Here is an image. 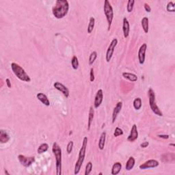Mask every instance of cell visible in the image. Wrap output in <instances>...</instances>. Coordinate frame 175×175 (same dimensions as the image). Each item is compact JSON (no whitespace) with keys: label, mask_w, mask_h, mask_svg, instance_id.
Masks as SVG:
<instances>
[{"label":"cell","mask_w":175,"mask_h":175,"mask_svg":"<svg viewBox=\"0 0 175 175\" xmlns=\"http://www.w3.org/2000/svg\"><path fill=\"white\" fill-rule=\"evenodd\" d=\"M148 95H149V105L151 107V110L153 111L155 114L159 116H163V114L159 109V108L156 104V100H155V92L153 91L152 88H150L148 91Z\"/></svg>","instance_id":"obj_5"},{"label":"cell","mask_w":175,"mask_h":175,"mask_svg":"<svg viewBox=\"0 0 175 175\" xmlns=\"http://www.w3.org/2000/svg\"><path fill=\"white\" fill-rule=\"evenodd\" d=\"M95 79V73H94V69L93 68L91 69V73H90V81L91 82H93Z\"/></svg>","instance_id":"obj_34"},{"label":"cell","mask_w":175,"mask_h":175,"mask_svg":"<svg viewBox=\"0 0 175 175\" xmlns=\"http://www.w3.org/2000/svg\"><path fill=\"white\" fill-rule=\"evenodd\" d=\"M117 44H118V40L116 39H114L112 41H111L110 44H109V47H108L107 52H106V61L107 62H109L111 60V57L113 56V53L114 52L115 47H116Z\"/></svg>","instance_id":"obj_7"},{"label":"cell","mask_w":175,"mask_h":175,"mask_svg":"<svg viewBox=\"0 0 175 175\" xmlns=\"http://www.w3.org/2000/svg\"><path fill=\"white\" fill-rule=\"evenodd\" d=\"M147 49V45L146 43L142 44L140 46L138 51V60L139 63L142 65L145 62V54Z\"/></svg>","instance_id":"obj_9"},{"label":"cell","mask_w":175,"mask_h":175,"mask_svg":"<svg viewBox=\"0 0 175 175\" xmlns=\"http://www.w3.org/2000/svg\"><path fill=\"white\" fill-rule=\"evenodd\" d=\"M52 151H53L55 158L56 174L57 175H61L62 174V149L57 142L53 143Z\"/></svg>","instance_id":"obj_3"},{"label":"cell","mask_w":175,"mask_h":175,"mask_svg":"<svg viewBox=\"0 0 175 175\" xmlns=\"http://www.w3.org/2000/svg\"><path fill=\"white\" fill-rule=\"evenodd\" d=\"M97 57V53L96 51H93L91 53V55H90L89 57V60H88V63H89L90 65H92L93 64L94 62H95V61L96 60Z\"/></svg>","instance_id":"obj_28"},{"label":"cell","mask_w":175,"mask_h":175,"mask_svg":"<svg viewBox=\"0 0 175 175\" xmlns=\"http://www.w3.org/2000/svg\"><path fill=\"white\" fill-rule=\"evenodd\" d=\"M149 145V142H142V143L140 144V147H141V148H147Z\"/></svg>","instance_id":"obj_36"},{"label":"cell","mask_w":175,"mask_h":175,"mask_svg":"<svg viewBox=\"0 0 175 175\" xmlns=\"http://www.w3.org/2000/svg\"><path fill=\"white\" fill-rule=\"evenodd\" d=\"M103 100V93L101 89H99L97 92L96 95H95V102H94V106L95 108H98L101 104L102 103Z\"/></svg>","instance_id":"obj_12"},{"label":"cell","mask_w":175,"mask_h":175,"mask_svg":"<svg viewBox=\"0 0 175 175\" xmlns=\"http://www.w3.org/2000/svg\"><path fill=\"white\" fill-rule=\"evenodd\" d=\"M105 139H106V132L103 131L101 135L99 141V149L102 151L104 149L105 144Z\"/></svg>","instance_id":"obj_20"},{"label":"cell","mask_w":175,"mask_h":175,"mask_svg":"<svg viewBox=\"0 0 175 175\" xmlns=\"http://www.w3.org/2000/svg\"><path fill=\"white\" fill-rule=\"evenodd\" d=\"M122 31H123L124 37L125 39L129 36V32H130V26L129 23L128 21L127 18H124L123 19V25H122Z\"/></svg>","instance_id":"obj_14"},{"label":"cell","mask_w":175,"mask_h":175,"mask_svg":"<svg viewBox=\"0 0 175 175\" xmlns=\"http://www.w3.org/2000/svg\"><path fill=\"white\" fill-rule=\"evenodd\" d=\"M6 82L7 84V86H8V88H11V82H10V80L9 79H6Z\"/></svg>","instance_id":"obj_38"},{"label":"cell","mask_w":175,"mask_h":175,"mask_svg":"<svg viewBox=\"0 0 175 175\" xmlns=\"http://www.w3.org/2000/svg\"><path fill=\"white\" fill-rule=\"evenodd\" d=\"M18 159L21 164L24 167H29L35 161L34 157H26L22 155H19L18 156Z\"/></svg>","instance_id":"obj_8"},{"label":"cell","mask_w":175,"mask_h":175,"mask_svg":"<svg viewBox=\"0 0 175 175\" xmlns=\"http://www.w3.org/2000/svg\"><path fill=\"white\" fill-rule=\"evenodd\" d=\"M158 137L162 139H168L170 136L168 135H158Z\"/></svg>","instance_id":"obj_37"},{"label":"cell","mask_w":175,"mask_h":175,"mask_svg":"<svg viewBox=\"0 0 175 175\" xmlns=\"http://www.w3.org/2000/svg\"><path fill=\"white\" fill-rule=\"evenodd\" d=\"M71 64H72V67H73V69L75 70H77L79 67L78 58H77V56H75V55H74L73 58L71 59Z\"/></svg>","instance_id":"obj_27"},{"label":"cell","mask_w":175,"mask_h":175,"mask_svg":"<svg viewBox=\"0 0 175 175\" xmlns=\"http://www.w3.org/2000/svg\"><path fill=\"white\" fill-rule=\"evenodd\" d=\"M54 88H55V89H57V91H59V92H61L63 95H64L65 97H66V98H68V97H69V91H68V88L66 87V86H65L64 84H62V83L56 82L54 83L53 84Z\"/></svg>","instance_id":"obj_11"},{"label":"cell","mask_w":175,"mask_h":175,"mask_svg":"<svg viewBox=\"0 0 175 175\" xmlns=\"http://www.w3.org/2000/svg\"><path fill=\"white\" fill-rule=\"evenodd\" d=\"M166 10L168 12H174V3L172 2V1H170V2L168 3L167 6H166Z\"/></svg>","instance_id":"obj_31"},{"label":"cell","mask_w":175,"mask_h":175,"mask_svg":"<svg viewBox=\"0 0 175 175\" xmlns=\"http://www.w3.org/2000/svg\"><path fill=\"white\" fill-rule=\"evenodd\" d=\"M49 149V145L47 143H43L40 145L39 149L37 150V152L39 154H42V153L46 152Z\"/></svg>","instance_id":"obj_26"},{"label":"cell","mask_w":175,"mask_h":175,"mask_svg":"<svg viewBox=\"0 0 175 175\" xmlns=\"http://www.w3.org/2000/svg\"><path fill=\"white\" fill-rule=\"evenodd\" d=\"M122 107V102H118V103L116 104V107H114V109L113 110V113H112V122L113 123H114V122L116 121L117 116H118V114L120 113V111H121Z\"/></svg>","instance_id":"obj_15"},{"label":"cell","mask_w":175,"mask_h":175,"mask_svg":"<svg viewBox=\"0 0 175 175\" xmlns=\"http://www.w3.org/2000/svg\"><path fill=\"white\" fill-rule=\"evenodd\" d=\"M135 163H136V160H135V159L133 158V157H130L129 159L127 160V163H126V166H125L126 170L129 171L131 170V169H133V168L135 166Z\"/></svg>","instance_id":"obj_21"},{"label":"cell","mask_w":175,"mask_h":175,"mask_svg":"<svg viewBox=\"0 0 175 175\" xmlns=\"http://www.w3.org/2000/svg\"><path fill=\"white\" fill-rule=\"evenodd\" d=\"M159 162L155 159H150L148 160L146 162H144V164H141V165L139 166L141 170H145V169H149V168H154L157 167L159 166Z\"/></svg>","instance_id":"obj_10"},{"label":"cell","mask_w":175,"mask_h":175,"mask_svg":"<svg viewBox=\"0 0 175 175\" xmlns=\"http://www.w3.org/2000/svg\"><path fill=\"white\" fill-rule=\"evenodd\" d=\"M104 13L106 17V19H107V24H108V30H110L111 23H112V21L114 19V11L112 6H111V3H109V1L105 0L104 2Z\"/></svg>","instance_id":"obj_6"},{"label":"cell","mask_w":175,"mask_h":175,"mask_svg":"<svg viewBox=\"0 0 175 175\" xmlns=\"http://www.w3.org/2000/svg\"><path fill=\"white\" fill-rule=\"evenodd\" d=\"M122 169V164L120 162H116L113 165L112 168H111V174L117 175L120 172Z\"/></svg>","instance_id":"obj_19"},{"label":"cell","mask_w":175,"mask_h":175,"mask_svg":"<svg viewBox=\"0 0 175 175\" xmlns=\"http://www.w3.org/2000/svg\"><path fill=\"white\" fill-rule=\"evenodd\" d=\"M88 144V138L87 137H85L83 140L82 142V146L81 147L80 151L79 153V157L78 159L75 164V174H77L80 171L81 168L82 166V164L84 163V159H85V156H86V147H87Z\"/></svg>","instance_id":"obj_2"},{"label":"cell","mask_w":175,"mask_h":175,"mask_svg":"<svg viewBox=\"0 0 175 175\" xmlns=\"http://www.w3.org/2000/svg\"><path fill=\"white\" fill-rule=\"evenodd\" d=\"M138 138V129H137V126L136 124H133L132 126V128H131V132H130L129 136H128L127 140L129 142H134L135 140H136Z\"/></svg>","instance_id":"obj_13"},{"label":"cell","mask_w":175,"mask_h":175,"mask_svg":"<svg viewBox=\"0 0 175 175\" xmlns=\"http://www.w3.org/2000/svg\"><path fill=\"white\" fill-rule=\"evenodd\" d=\"M73 141H71L68 142V145H67V147H66V151H67V153L68 154H71L72 151H73Z\"/></svg>","instance_id":"obj_33"},{"label":"cell","mask_w":175,"mask_h":175,"mask_svg":"<svg viewBox=\"0 0 175 175\" xmlns=\"http://www.w3.org/2000/svg\"><path fill=\"white\" fill-rule=\"evenodd\" d=\"M122 77H123L124 79H128V80L131 82H135L138 80V77H137V75L133 73L124 72V73H122Z\"/></svg>","instance_id":"obj_18"},{"label":"cell","mask_w":175,"mask_h":175,"mask_svg":"<svg viewBox=\"0 0 175 175\" xmlns=\"http://www.w3.org/2000/svg\"><path fill=\"white\" fill-rule=\"evenodd\" d=\"M9 140H10V136L6 131H3V129L0 130V142L1 144L7 143Z\"/></svg>","instance_id":"obj_17"},{"label":"cell","mask_w":175,"mask_h":175,"mask_svg":"<svg viewBox=\"0 0 175 175\" xmlns=\"http://www.w3.org/2000/svg\"><path fill=\"white\" fill-rule=\"evenodd\" d=\"M4 172H5V174H8V175L10 174V173H9V172H8V171L6 170H4Z\"/></svg>","instance_id":"obj_39"},{"label":"cell","mask_w":175,"mask_h":175,"mask_svg":"<svg viewBox=\"0 0 175 175\" xmlns=\"http://www.w3.org/2000/svg\"><path fill=\"white\" fill-rule=\"evenodd\" d=\"M149 20L147 17L142 18V19L141 21L142 27V28H143L144 32H145L146 34H147L148 32H149Z\"/></svg>","instance_id":"obj_23"},{"label":"cell","mask_w":175,"mask_h":175,"mask_svg":"<svg viewBox=\"0 0 175 175\" xmlns=\"http://www.w3.org/2000/svg\"><path fill=\"white\" fill-rule=\"evenodd\" d=\"M36 97L43 104H44L46 106H49L50 105V101L49 100L47 97L45 95L44 93H39L36 95Z\"/></svg>","instance_id":"obj_16"},{"label":"cell","mask_w":175,"mask_h":175,"mask_svg":"<svg viewBox=\"0 0 175 175\" xmlns=\"http://www.w3.org/2000/svg\"><path fill=\"white\" fill-rule=\"evenodd\" d=\"M95 19L94 17H92L90 18L89 24H88V34H91L92 32L93 31L94 28H95Z\"/></svg>","instance_id":"obj_24"},{"label":"cell","mask_w":175,"mask_h":175,"mask_svg":"<svg viewBox=\"0 0 175 175\" xmlns=\"http://www.w3.org/2000/svg\"><path fill=\"white\" fill-rule=\"evenodd\" d=\"M11 68L14 75L20 80L26 82H31V79H30V76H29L28 73L25 71V70L19 64H18L15 62H12L11 64Z\"/></svg>","instance_id":"obj_4"},{"label":"cell","mask_w":175,"mask_h":175,"mask_svg":"<svg viewBox=\"0 0 175 175\" xmlns=\"http://www.w3.org/2000/svg\"><path fill=\"white\" fill-rule=\"evenodd\" d=\"M135 1L134 0H129L127 2V10L128 12H132L133 6H134Z\"/></svg>","instance_id":"obj_30"},{"label":"cell","mask_w":175,"mask_h":175,"mask_svg":"<svg viewBox=\"0 0 175 175\" xmlns=\"http://www.w3.org/2000/svg\"><path fill=\"white\" fill-rule=\"evenodd\" d=\"M133 107L135 108V109H136V110L140 109V108L142 107V99H140V97H138V98L135 99L134 101H133Z\"/></svg>","instance_id":"obj_25"},{"label":"cell","mask_w":175,"mask_h":175,"mask_svg":"<svg viewBox=\"0 0 175 175\" xmlns=\"http://www.w3.org/2000/svg\"><path fill=\"white\" fill-rule=\"evenodd\" d=\"M94 115H95V111L93 107H90L89 110V115H88V130L91 129V124L93 122V118H94Z\"/></svg>","instance_id":"obj_22"},{"label":"cell","mask_w":175,"mask_h":175,"mask_svg":"<svg viewBox=\"0 0 175 175\" xmlns=\"http://www.w3.org/2000/svg\"><path fill=\"white\" fill-rule=\"evenodd\" d=\"M144 9H145V10H146V11H147V12H151V7H150V6H149V4H148V3H144Z\"/></svg>","instance_id":"obj_35"},{"label":"cell","mask_w":175,"mask_h":175,"mask_svg":"<svg viewBox=\"0 0 175 175\" xmlns=\"http://www.w3.org/2000/svg\"><path fill=\"white\" fill-rule=\"evenodd\" d=\"M122 135H123V131H122L120 128L116 127V129H115L114 133V137L117 138V137H118L120 136H122Z\"/></svg>","instance_id":"obj_32"},{"label":"cell","mask_w":175,"mask_h":175,"mask_svg":"<svg viewBox=\"0 0 175 175\" xmlns=\"http://www.w3.org/2000/svg\"><path fill=\"white\" fill-rule=\"evenodd\" d=\"M92 169H93V163L91 161H89L86 164V170H85V175H89L91 174Z\"/></svg>","instance_id":"obj_29"},{"label":"cell","mask_w":175,"mask_h":175,"mask_svg":"<svg viewBox=\"0 0 175 175\" xmlns=\"http://www.w3.org/2000/svg\"><path fill=\"white\" fill-rule=\"evenodd\" d=\"M69 10V3L67 0H57L52 10V13L56 19H60L66 15Z\"/></svg>","instance_id":"obj_1"}]
</instances>
